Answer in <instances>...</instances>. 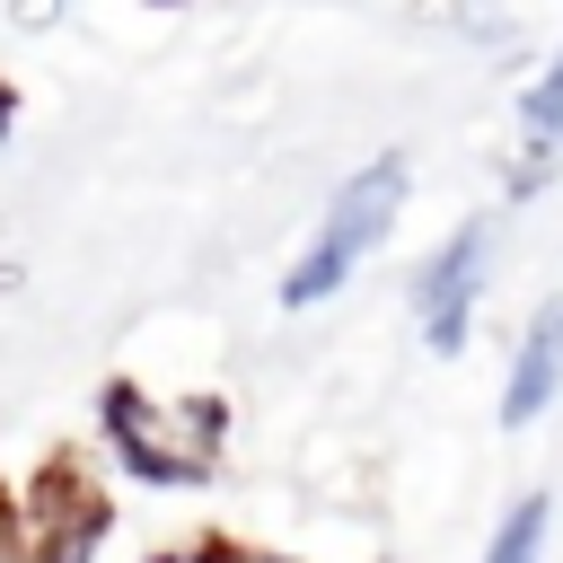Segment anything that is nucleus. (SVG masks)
<instances>
[{
    "label": "nucleus",
    "instance_id": "6e6552de",
    "mask_svg": "<svg viewBox=\"0 0 563 563\" xmlns=\"http://www.w3.org/2000/svg\"><path fill=\"white\" fill-rule=\"evenodd\" d=\"M0 563H35V545H26V519H18V501L0 493Z\"/></svg>",
    "mask_w": 563,
    "mask_h": 563
},
{
    "label": "nucleus",
    "instance_id": "1a4fd4ad",
    "mask_svg": "<svg viewBox=\"0 0 563 563\" xmlns=\"http://www.w3.org/2000/svg\"><path fill=\"white\" fill-rule=\"evenodd\" d=\"M150 563H229V545H167V554H150Z\"/></svg>",
    "mask_w": 563,
    "mask_h": 563
},
{
    "label": "nucleus",
    "instance_id": "9b49d317",
    "mask_svg": "<svg viewBox=\"0 0 563 563\" xmlns=\"http://www.w3.org/2000/svg\"><path fill=\"white\" fill-rule=\"evenodd\" d=\"M9 132H18V88L0 79V150H9Z\"/></svg>",
    "mask_w": 563,
    "mask_h": 563
},
{
    "label": "nucleus",
    "instance_id": "9d476101",
    "mask_svg": "<svg viewBox=\"0 0 563 563\" xmlns=\"http://www.w3.org/2000/svg\"><path fill=\"white\" fill-rule=\"evenodd\" d=\"M62 9H79V0H18V18H26V26H44V18H62Z\"/></svg>",
    "mask_w": 563,
    "mask_h": 563
},
{
    "label": "nucleus",
    "instance_id": "f257e3e1",
    "mask_svg": "<svg viewBox=\"0 0 563 563\" xmlns=\"http://www.w3.org/2000/svg\"><path fill=\"white\" fill-rule=\"evenodd\" d=\"M405 194H413V158L387 141V150H369L334 194H325V211H317V229H308V246L282 264V308L290 317H308V308H325L334 290H352V273L396 238V220H405Z\"/></svg>",
    "mask_w": 563,
    "mask_h": 563
},
{
    "label": "nucleus",
    "instance_id": "0eeeda50",
    "mask_svg": "<svg viewBox=\"0 0 563 563\" xmlns=\"http://www.w3.org/2000/svg\"><path fill=\"white\" fill-rule=\"evenodd\" d=\"M545 537H554V501H545V493H519V501L493 519L484 563H545Z\"/></svg>",
    "mask_w": 563,
    "mask_h": 563
},
{
    "label": "nucleus",
    "instance_id": "423d86ee",
    "mask_svg": "<svg viewBox=\"0 0 563 563\" xmlns=\"http://www.w3.org/2000/svg\"><path fill=\"white\" fill-rule=\"evenodd\" d=\"M554 405H563V299H537L501 369V431H537Z\"/></svg>",
    "mask_w": 563,
    "mask_h": 563
},
{
    "label": "nucleus",
    "instance_id": "7ed1b4c3",
    "mask_svg": "<svg viewBox=\"0 0 563 563\" xmlns=\"http://www.w3.org/2000/svg\"><path fill=\"white\" fill-rule=\"evenodd\" d=\"M493 246H501V220L493 211H475V220H457L422 264H413V325H422V343L440 352V361H457L466 343H475V317H484V290H493Z\"/></svg>",
    "mask_w": 563,
    "mask_h": 563
},
{
    "label": "nucleus",
    "instance_id": "f03ea898",
    "mask_svg": "<svg viewBox=\"0 0 563 563\" xmlns=\"http://www.w3.org/2000/svg\"><path fill=\"white\" fill-rule=\"evenodd\" d=\"M97 431H106L114 466L141 475V484H158V493L202 484V475L220 466V449H229L220 396H158V387H141V378H114V387L97 396Z\"/></svg>",
    "mask_w": 563,
    "mask_h": 563
},
{
    "label": "nucleus",
    "instance_id": "39448f33",
    "mask_svg": "<svg viewBox=\"0 0 563 563\" xmlns=\"http://www.w3.org/2000/svg\"><path fill=\"white\" fill-rule=\"evenodd\" d=\"M563 167V44L519 79V106H510V167H501V194L510 202H537L545 176Z\"/></svg>",
    "mask_w": 563,
    "mask_h": 563
},
{
    "label": "nucleus",
    "instance_id": "20e7f679",
    "mask_svg": "<svg viewBox=\"0 0 563 563\" xmlns=\"http://www.w3.org/2000/svg\"><path fill=\"white\" fill-rule=\"evenodd\" d=\"M18 519H26V545H35V563H97V545H106V528H114V501L88 484V475H44L26 501H18Z\"/></svg>",
    "mask_w": 563,
    "mask_h": 563
}]
</instances>
